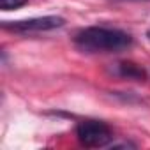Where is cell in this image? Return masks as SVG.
Returning <instances> with one entry per match:
<instances>
[{"mask_svg": "<svg viewBox=\"0 0 150 150\" xmlns=\"http://www.w3.org/2000/svg\"><path fill=\"white\" fill-rule=\"evenodd\" d=\"M74 44L87 53H113L132 44V37L118 28L87 27L74 35Z\"/></svg>", "mask_w": 150, "mask_h": 150, "instance_id": "1", "label": "cell"}, {"mask_svg": "<svg viewBox=\"0 0 150 150\" xmlns=\"http://www.w3.org/2000/svg\"><path fill=\"white\" fill-rule=\"evenodd\" d=\"M76 136L83 146L88 148H97V146H106L113 139L111 129L99 120H85L78 124L76 127Z\"/></svg>", "mask_w": 150, "mask_h": 150, "instance_id": "2", "label": "cell"}, {"mask_svg": "<svg viewBox=\"0 0 150 150\" xmlns=\"http://www.w3.org/2000/svg\"><path fill=\"white\" fill-rule=\"evenodd\" d=\"M65 20L60 16H41V18H30V20H20V21H6L4 28L13 32H46L53 28L64 27Z\"/></svg>", "mask_w": 150, "mask_h": 150, "instance_id": "3", "label": "cell"}, {"mask_svg": "<svg viewBox=\"0 0 150 150\" xmlns=\"http://www.w3.org/2000/svg\"><path fill=\"white\" fill-rule=\"evenodd\" d=\"M118 69H120V74H122V76H125V78H134V80H143L145 78L143 69H139L138 65H134L131 62L118 64Z\"/></svg>", "mask_w": 150, "mask_h": 150, "instance_id": "4", "label": "cell"}, {"mask_svg": "<svg viewBox=\"0 0 150 150\" xmlns=\"http://www.w3.org/2000/svg\"><path fill=\"white\" fill-rule=\"evenodd\" d=\"M28 0H0V9L2 11H13L21 6H25Z\"/></svg>", "mask_w": 150, "mask_h": 150, "instance_id": "5", "label": "cell"}]
</instances>
